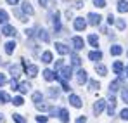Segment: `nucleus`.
I'll return each mask as SVG.
<instances>
[{
	"mask_svg": "<svg viewBox=\"0 0 128 123\" xmlns=\"http://www.w3.org/2000/svg\"><path fill=\"white\" fill-rule=\"evenodd\" d=\"M21 66H22V69L26 71V75H28V76L35 78V76L38 75V68H36L35 64H26V61H24V59H21Z\"/></svg>",
	"mask_w": 128,
	"mask_h": 123,
	"instance_id": "1",
	"label": "nucleus"
},
{
	"mask_svg": "<svg viewBox=\"0 0 128 123\" xmlns=\"http://www.w3.org/2000/svg\"><path fill=\"white\" fill-rule=\"evenodd\" d=\"M59 71H61V73H57V76H61V78H64V80H71V76H73L71 66H62Z\"/></svg>",
	"mask_w": 128,
	"mask_h": 123,
	"instance_id": "2",
	"label": "nucleus"
},
{
	"mask_svg": "<svg viewBox=\"0 0 128 123\" xmlns=\"http://www.w3.org/2000/svg\"><path fill=\"white\" fill-rule=\"evenodd\" d=\"M104 107H106V101H104V99L95 101V104H94V114H95V116H99V114L104 111Z\"/></svg>",
	"mask_w": 128,
	"mask_h": 123,
	"instance_id": "3",
	"label": "nucleus"
},
{
	"mask_svg": "<svg viewBox=\"0 0 128 123\" xmlns=\"http://www.w3.org/2000/svg\"><path fill=\"white\" fill-rule=\"evenodd\" d=\"M2 33H4L5 37H16V35H18L16 28H14V26H10V24H4V28H2Z\"/></svg>",
	"mask_w": 128,
	"mask_h": 123,
	"instance_id": "4",
	"label": "nucleus"
},
{
	"mask_svg": "<svg viewBox=\"0 0 128 123\" xmlns=\"http://www.w3.org/2000/svg\"><path fill=\"white\" fill-rule=\"evenodd\" d=\"M76 82H78V85H83V83L88 82V76H86L85 69H78V73H76Z\"/></svg>",
	"mask_w": 128,
	"mask_h": 123,
	"instance_id": "5",
	"label": "nucleus"
},
{
	"mask_svg": "<svg viewBox=\"0 0 128 123\" xmlns=\"http://www.w3.org/2000/svg\"><path fill=\"white\" fill-rule=\"evenodd\" d=\"M73 26H74V30H76V31H83V30L86 28V21L83 19V18H76Z\"/></svg>",
	"mask_w": 128,
	"mask_h": 123,
	"instance_id": "6",
	"label": "nucleus"
},
{
	"mask_svg": "<svg viewBox=\"0 0 128 123\" xmlns=\"http://www.w3.org/2000/svg\"><path fill=\"white\" fill-rule=\"evenodd\" d=\"M100 19H102V18H100L99 14H95V12H90V14H88V23H90L92 26H99V24H100Z\"/></svg>",
	"mask_w": 128,
	"mask_h": 123,
	"instance_id": "7",
	"label": "nucleus"
},
{
	"mask_svg": "<svg viewBox=\"0 0 128 123\" xmlns=\"http://www.w3.org/2000/svg\"><path fill=\"white\" fill-rule=\"evenodd\" d=\"M69 104H71L73 107H78V109H80V107L83 106L82 99H80L78 95H74V94H71V95H69Z\"/></svg>",
	"mask_w": 128,
	"mask_h": 123,
	"instance_id": "8",
	"label": "nucleus"
},
{
	"mask_svg": "<svg viewBox=\"0 0 128 123\" xmlns=\"http://www.w3.org/2000/svg\"><path fill=\"white\" fill-rule=\"evenodd\" d=\"M73 47L76 49V50H82L83 47H85V42H83V38L82 37H73Z\"/></svg>",
	"mask_w": 128,
	"mask_h": 123,
	"instance_id": "9",
	"label": "nucleus"
},
{
	"mask_svg": "<svg viewBox=\"0 0 128 123\" xmlns=\"http://www.w3.org/2000/svg\"><path fill=\"white\" fill-rule=\"evenodd\" d=\"M21 9H22V12H24V14H28V16H33V14H35V9L31 7V4H30V2H22V4H21Z\"/></svg>",
	"mask_w": 128,
	"mask_h": 123,
	"instance_id": "10",
	"label": "nucleus"
},
{
	"mask_svg": "<svg viewBox=\"0 0 128 123\" xmlns=\"http://www.w3.org/2000/svg\"><path fill=\"white\" fill-rule=\"evenodd\" d=\"M114 107H116V99H114V95L111 94V97H109V106H107V114H109V116L114 114Z\"/></svg>",
	"mask_w": 128,
	"mask_h": 123,
	"instance_id": "11",
	"label": "nucleus"
},
{
	"mask_svg": "<svg viewBox=\"0 0 128 123\" xmlns=\"http://www.w3.org/2000/svg\"><path fill=\"white\" fill-rule=\"evenodd\" d=\"M43 78H45L47 82H52V80L57 78V73L52 71V69H45V71H43Z\"/></svg>",
	"mask_w": 128,
	"mask_h": 123,
	"instance_id": "12",
	"label": "nucleus"
},
{
	"mask_svg": "<svg viewBox=\"0 0 128 123\" xmlns=\"http://www.w3.org/2000/svg\"><path fill=\"white\" fill-rule=\"evenodd\" d=\"M59 18H61L59 12H54V14H52V19H54V30H56V31H61V19H59Z\"/></svg>",
	"mask_w": 128,
	"mask_h": 123,
	"instance_id": "13",
	"label": "nucleus"
},
{
	"mask_svg": "<svg viewBox=\"0 0 128 123\" xmlns=\"http://www.w3.org/2000/svg\"><path fill=\"white\" fill-rule=\"evenodd\" d=\"M116 9H118V12H121V14L128 12V2L126 0H120L118 5H116Z\"/></svg>",
	"mask_w": 128,
	"mask_h": 123,
	"instance_id": "14",
	"label": "nucleus"
},
{
	"mask_svg": "<svg viewBox=\"0 0 128 123\" xmlns=\"http://www.w3.org/2000/svg\"><path fill=\"white\" fill-rule=\"evenodd\" d=\"M56 50H57L61 56H66V54H69V49H68L64 43H61V42H57V43H56Z\"/></svg>",
	"mask_w": 128,
	"mask_h": 123,
	"instance_id": "15",
	"label": "nucleus"
},
{
	"mask_svg": "<svg viewBox=\"0 0 128 123\" xmlns=\"http://www.w3.org/2000/svg\"><path fill=\"white\" fill-rule=\"evenodd\" d=\"M57 116H59V120H61L62 123H68V121H69V113H68V109H59Z\"/></svg>",
	"mask_w": 128,
	"mask_h": 123,
	"instance_id": "16",
	"label": "nucleus"
},
{
	"mask_svg": "<svg viewBox=\"0 0 128 123\" xmlns=\"http://www.w3.org/2000/svg\"><path fill=\"white\" fill-rule=\"evenodd\" d=\"M121 87V78H118V80H114V82H111L109 85V92L111 94H114V92H118V88Z\"/></svg>",
	"mask_w": 128,
	"mask_h": 123,
	"instance_id": "17",
	"label": "nucleus"
},
{
	"mask_svg": "<svg viewBox=\"0 0 128 123\" xmlns=\"http://www.w3.org/2000/svg\"><path fill=\"white\" fill-rule=\"evenodd\" d=\"M88 59H90V61H100V59H102V52H100V50H92V52L88 54Z\"/></svg>",
	"mask_w": 128,
	"mask_h": 123,
	"instance_id": "18",
	"label": "nucleus"
},
{
	"mask_svg": "<svg viewBox=\"0 0 128 123\" xmlns=\"http://www.w3.org/2000/svg\"><path fill=\"white\" fill-rule=\"evenodd\" d=\"M123 69H125V66H123V62H121V61H116L114 64H112V71H114L116 75H121Z\"/></svg>",
	"mask_w": 128,
	"mask_h": 123,
	"instance_id": "19",
	"label": "nucleus"
},
{
	"mask_svg": "<svg viewBox=\"0 0 128 123\" xmlns=\"http://www.w3.org/2000/svg\"><path fill=\"white\" fill-rule=\"evenodd\" d=\"M38 38L42 42H45V43L50 42V37H48V31H47V30H38Z\"/></svg>",
	"mask_w": 128,
	"mask_h": 123,
	"instance_id": "20",
	"label": "nucleus"
},
{
	"mask_svg": "<svg viewBox=\"0 0 128 123\" xmlns=\"http://www.w3.org/2000/svg\"><path fill=\"white\" fill-rule=\"evenodd\" d=\"M14 50H16V43H14V42H7V43H5V54L10 56Z\"/></svg>",
	"mask_w": 128,
	"mask_h": 123,
	"instance_id": "21",
	"label": "nucleus"
},
{
	"mask_svg": "<svg viewBox=\"0 0 128 123\" xmlns=\"http://www.w3.org/2000/svg\"><path fill=\"white\" fill-rule=\"evenodd\" d=\"M95 71H97L100 76H106L107 75V68L104 66V64H97V66H95Z\"/></svg>",
	"mask_w": 128,
	"mask_h": 123,
	"instance_id": "22",
	"label": "nucleus"
},
{
	"mask_svg": "<svg viewBox=\"0 0 128 123\" xmlns=\"http://www.w3.org/2000/svg\"><path fill=\"white\" fill-rule=\"evenodd\" d=\"M88 43L97 49V47H99V38H97V35H88Z\"/></svg>",
	"mask_w": 128,
	"mask_h": 123,
	"instance_id": "23",
	"label": "nucleus"
},
{
	"mask_svg": "<svg viewBox=\"0 0 128 123\" xmlns=\"http://www.w3.org/2000/svg\"><path fill=\"white\" fill-rule=\"evenodd\" d=\"M30 88H31V85H30V83H28V82H22V83H19V88H18V90H19L21 94H26Z\"/></svg>",
	"mask_w": 128,
	"mask_h": 123,
	"instance_id": "24",
	"label": "nucleus"
},
{
	"mask_svg": "<svg viewBox=\"0 0 128 123\" xmlns=\"http://www.w3.org/2000/svg\"><path fill=\"white\" fill-rule=\"evenodd\" d=\"M42 61L47 62V64L52 62V52H50V50H47V52H43V54H42Z\"/></svg>",
	"mask_w": 128,
	"mask_h": 123,
	"instance_id": "25",
	"label": "nucleus"
},
{
	"mask_svg": "<svg viewBox=\"0 0 128 123\" xmlns=\"http://www.w3.org/2000/svg\"><path fill=\"white\" fill-rule=\"evenodd\" d=\"M31 99H33V102H35V104L42 102V99H43L42 92H33V95H31Z\"/></svg>",
	"mask_w": 128,
	"mask_h": 123,
	"instance_id": "26",
	"label": "nucleus"
},
{
	"mask_svg": "<svg viewBox=\"0 0 128 123\" xmlns=\"http://www.w3.org/2000/svg\"><path fill=\"white\" fill-rule=\"evenodd\" d=\"M71 64H73V66H80V64H82V59H80L74 52H71Z\"/></svg>",
	"mask_w": 128,
	"mask_h": 123,
	"instance_id": "27",
	"label": "nucleus"
},
{
	"mask_svg": "<svg viewBox=\"0 0 128 123\" xmlns=\"http://www.w3.org/2000/svg\"><path fill=\"white\" fill-rule=\"evenodd\" d=\"M121 52H123V49H121L120 45H112V47H111V56H120Z\"/></svg>",
	"mask_w": 128,
	"mask_h": 123,
	"instance_id": "28",
	"label": "nucleus"
},
{
	"mask_svg": "<svg viewBox=\"0 0 128 123\" xmlns=\"http://www.w3.org/2000/svg\"><path fill=\"white\" fill-rule=\"evenodd\" d=\"M47 95L52 97V99H57V97H59V90H57V88H48V90H47Z\"/></svg>",
	"mask_w": 128,
	"mask_h": 123,
	"instance_id": "29",
	"label": "nucleus"
},
{
	"mask_svg": "<svg viewBox=\"0 0 128 123\" xmlns=\"http://www.w3.org/2000/svg\"><path fill=\"white\" fill-rule=\"evenodd\" d=\"M7 102H10V97L5 92H0V104H7Z\"/></svg>",
	"mask_w": 128,
	"mask_h": 123,
	"instance_id": "30",
	"label": "nucleus"
},
{
	"mask_svg": "<svg viewBox=\"0 0 128 123\" xmlns=\"http://www.w3.org/2000/svg\"><path fill=\"white\" fill-rule=\"evenodd\" d=\"M7 21H9V14L5 11H0V23L2 24H7Z\"/></svg>",
	"mask_w": 128,
	"mask_h": 123,
	"instance_id": "31",
	"label": "nucleus"
},
{
	"mask_svg": "<svg viewBox=\"0 0 128 123\" xmlns=\"http://www.w3.org/2000/svg\"><path fill=\"white\" fill-rule=\"evenodd\" d=\"M88 87H90L92 90H99V88H100V83L97 82V80H90V82H88Z\"/></svg>",
	"mask_w": 128,
	"mask_h": 123,
	"instance_id": "32",
	"label": "nucleus"
},
{
	"mask_svg": "<svg viewBox=\"0 0 128 123\" xmlns=\"http://www.w3.org/2000/svg\"><path fill=\"white\" fill-rule=\"evenodd\" d=\"M9 71L12 73V76H16V78L19 76V66H14L12 64V66H9Z\"/></svg>",
	"mask_w": 128,
	"mask_h": 123,
	"instance_id": "33",
	"label": "nucleus"
},
{
	"mask_svg": "<svg viewBox=\"0 0 128 123\" xmlns=\"http://www.w3.org/2000/svg\"><path fill=\"white\" fill-rule=\"evenodd\" d=\"M12 120H14L16 123H26V120L22 118L21 114H18V113H14V114H12Z\"/></svg>",
	"mask_w": 128,
	"mask_h": 123,
	"instance_id": "34",
	"label": "nucleus"
},
{
	"mask_svg": "<svg viewBox=\"0 0 128 123\" xmlns=\"http://www.w3.org/2000/svg\"><path fill=\"white\" fill-rule=\"evenodd\" d=\"M94 4H95V7H99V9H104L107 5L106 0H94Z\"/></svg>",
	"mask_w": 128,
	"mask_h": 123,
	"instance_id": "35",
	"label": "nucleus"
},
{
	"mask_svg": "<svg viewBox=\"0 0 128 123\" xmlns=\"http://www.w3.org/2000/svg\"><path fill=\"white\" fill-rule=\"evenodd\" d=\"M121 99L125 104H128V88H121Z\"/></svg>",
	"mask_w": 128,
	"mask_h": 123,
	"instance_id": "36",
	"label": "nucleus"
},
{
	"mask_svg": "<svg viewBox=\"0 0 128 123\" xmlns=\"http://www.w3.org/2000/svg\"><path fill=\"white\" fill-rule=\"evenodd\" d=\"M10 88L12 90H18L19 88V82L16 80V76H12V80H10Z\"/></svg>",
	"mask_w": 128,
	"mask_h": 123,
	"instance_id": "37",
	"label": "nucleus"
},
{
	"mask_svg": "<svg viewBox=\"0 0 128 123\" xmlns=\"http://www.w3.org/2000/svg\"><path fill=\"white\" fill-rule=\"evenodd\" d=\"M22 102H24V101H22L21 95H18V97H14V99H12V104H14V106H22Z\"/></svg>",
	"mask_w": 128,
	"mask_h": 123,
	"instance_id": "38",
	"label": "nucleus"
},
{
	"mask_svg": "<svg viewBox=\"0 0 128 123\" xmlns=\"http://www.w3.org/2000/svg\"><path fill=\"white\" fill-rule=\"evenodd\" d=\"M116 26H118V30H125V28H126V23L123 19H118L116 21Z\"/></svg>",
	"mask_w": 128,
	"mask_h": 123,
	"instance_id": "39",
	"label": "nucleus"
},
{
	"mask_svg": "<svg viewBox=\"0 0 128 123\" xmlns=\"http://www.w3.org/2000/svg\"><path fill=\"white\" fill-rule=\"evenodd\" d=\"M120 118L121 120H128V109H121L120 111Z\"/></svg>",
	"mask_w": 128,
	"mask_h": 123,
	"instance_id": "40",
	"label": "nucleus"
},
{
	"mask_svg": "<svg viewBox=\"0 0 128 123\" xmlns=\"http://www.w3.org/2000/svg\"><path fill=\"white\" fill-rule=\"evenodd\" d=\"M47 120H48V116H43V114L36 116V121H38V123H47Z\"/></svg>",
	"mask_w": 128,
	"mask_h": 123,
	"instance_id": "41",
	"label": "nucleus"
},
{
	"mask_svg": "<svg viewBox=\"0 0 128 123\" xmlns=\"http://www.w3.org/2000/svg\"><path fill=\"white\" fill-rule=\"evenodd\" d=\"M64 66V62H62V59H59V61L56 62V71H59V69H61V68H62Z\"/></svg>",
	"mask_w": 128,
	"mask_h": 123,
	"instance_id": "42",
	"label": "nucleus"
},
{
	"mask_svg": "<svg viewBox=\"0 0 128 123\" xmlns=\"http://www.w3.org/2000/svg\"><path fill=\"white\" fill-rule=\"evenodd\" d=\"M36 109H40V111H45V109H48V106H45V104L38 102V104H36Z\"/></svg>",
	"mask_w": 128,
	"mask_h": 123,
	"instance_id": "43",
	"label": "nucleus"
},
{
	"mask_svg": "<svg viewBox=\"0 0 128 123\" xmlns=\"http://www.w3.org/2000/svg\"><path fill=\"white\" fill-rule=\"evenodd\" d=\"M5 83H7V78H5V75H2V73H0V87H2V85H5Z\"/></svg>",
	"mask_w": 128,
	"mask_h": 123,
	"instance_id": "44",
	"label": "nucleus"
},
{
	"mask_svg": "<svg viewBox=\"0 0 128 123\" xmlns=\"http://www.w3.org/2000/svg\"><path fill=\"white\" fill-rule=\"evenodd\" d=\"M76 123H86V116H80V118L76 120Z\"/></svg>",
	"mask_w": 128,
	"mask_h": 123,
	"instance_id": "45",
	"label": "nucleus"
},
{
	"mask_svg": "<svg viewBox=\"0 0 128 123\" xmlns=\"http://www.w3.org/2000/svg\"><path fill=\"white\" fill-rule=\"evenodd\" d=\"M107 23H109V24H112V23H114V16H112V14H109V16H107Z\"/></svg>",
	"mask_w": 128,
	"mask_h": 123,
	"instance_id": "46",
	"label": "nucleus"
},
{
	"mask_svg": "<svg viewBox=\"0 0 128 123\" xmlns=\"http://www.w3.org/2000/svg\"><path fill=\"white\" fill-rule=\"evenodd\" d=\"M7 4H9V5H12V7H14V5H16V4H19V0H7Z\"/></svg>",
	"mask_w": 128,
	"mask_h": 123,
	"instance_id": "47",
	"label": "nucleus"
},
{
	"mask_svg": "<svg viewBox=\"0 0 128 123\" xmlns=\"http://www.w3.org/2000/svg\"><path fill=\"white\" fill-rule=\"evenodd\" d=\"M38 2H40V5H42V7H47V4H48L47 0H38Z\"/></svg>",
	"mask_w": 128,
	"mask_h": 123,
	"instance_id": "48",
	"label": "nucleus"
},
{
	"mask_svg": "<svg viewBox=\"0 0 128 123\" xmlns=\"http://www.w3.org/2000/svg\"><path fill=\"white\" fill-rule=\"evenodd\" d=\"M125 73H126V78H128V66L125 68Z\"/></svg>",
	"mask_w": 128,
	"mask_h": 123,
	"instance_id": "49",
	"label": "nucleus"
},
{
	"mask_svg": "<svg viewBox=\"0 0 128 123\" xmlns=\"http://www.w3.org/2000/svg\"><path fill=\"white\" fill-rule=\"evenodd\" d=\"M0 123H4V116L2 114H0Z\"/></svg>",
	"mask_w": 128,
	"mask_h": 123,
	"instance_id": "50",
	"label": "nucleus"
},
{
	"mask_svg": "<svg viewBox=\"0 0 128 123\" xmlns=\"http://www.w3.org/2000/svg\"><path fill=\"white\" fill-rule=\"evenodd\" d=\"M0 62H2V59H0Z\"/></svg>",
	"mask_w": 128,
	"mask_h": 123,
	"instance_id": "51",
	"label": "nucleus"
}]
</instances>
